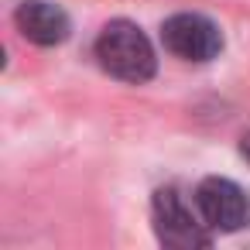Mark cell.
<instances>
[{"label":"cell","instance_id":"obj_3","mask_svg":"<svg viewBox=\"0 0 250 250\" xmlns=\"http://www.w3.org/2000/svg\"><path fill=\"white\" fill-rule=\"evenodd\" d=\"M161 42H165V48L171 55H178L185 62H209L223 48L219 28L202 14H175V18H168L165 28H161Z\"/></svg>","mask_w":250,"mask_h":250},{"label":"cell","instance_id":"obj_1","mask_svg":"<svg viewBox=\"0 0 250 250\" xmlns=\"http://www.w3.org/2000/svg\"><path fill=\"white\" fill-rule=\"evenodd\" d=\"M100 65L124 83H147L154 76V48L130 21H110L96 38Z\"/></svg>","mask_w":250,"mask_h":250},{"label":"cell","instance_id":"obj_6","mask_svg":"<svg viewBox=\"0 0 250 250\" xmlns=\"http://www.w3.org/2000/svg\"><path fill=\"white\" fill-rule=\"evenodd\" d=\"M240 154H243L247 165H250V134H243V141H240Z\"/></svg>","mask_w":250,"mask_h":250},{"label":"cell","instance_id":"obj_5","mask_svg":"<svg viewBox=\"0 0 250 250\" xmlns=\"http://www.w3.org/2000/svg\"><path fill=\"white\" fill-rule=\"evenodd\" d=\"M14 21H18V31L28 42L45 45V48L48 45H62L69 38V18H65V11L55 7V4H48V0H24V4L18 7V14H14Z\"/></svg>","mask_w":250,"mask_h":250},{"label":"cell","instance_id":"obj_2","mask_svg":"<svg viewBox=\"0 0 250 250\" xmlns=\"http://www.w3.org/2000/svg\"><path fill=\"white\" fill-rule=\"evenodd\" d=\"M151 212H154V233L165 247H175V250L209 247V233L202 229V223L192 216V209L175 188H158Z\"/></svg>","mask_w":250,"mask_h":250},{"label":"cell","instance_id":"obj_4","mask_svg":"<svg viewBox=\"0 0 250 250\" xmlns=\"http://www.w3.org/2000/svg\"><path fill=\"white\" fill-rule=\"evenodd\" d=\"M195 206H199L206 226H212L219 233H233L250 223V202H247L243 188L229 178H206L195 192Z\"/></svg>","mask_w":250,"mask_h":250}]
</instances>
